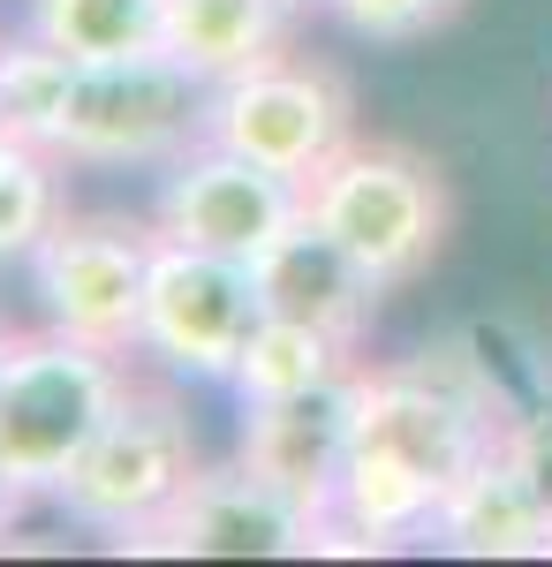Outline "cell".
I'll return each mask as SVG.
<instances>
[{
  "instance_id": "6da1fadb",
  "label": "cell",
  "mask_w": 552,
  "mask_h": 567,
  "mask_svg": "<svg viewBox=\"0 0 552 567\" xmlns=\"http://www.w3.org/2000/svg\"><path fill=\"white\" fill-rule=\"evenodd\" d=\"M122 401H129V371L114 349L76 341L61 326L16 333L8 379H0V470H8V484L23 499L61 492Z\"/></svg>"
},
{
  "instance_id": "9a60e30c",
  "label": "cell",
  "mask_w": 552,
  "mask_h": 567,
  "mask_svg": "<svg viewBox=\"0 0 552 567\" xmlns=\"http://www.w3.org/2000/svg\"><path fill=\"white\" fill-rule=\"evenodd\" d=\"M348 371H364L356 341H340V333H326V326H303V318L265 310V326L251 333V349H243V363H235L227 386L243 393V401H280V393L334 386V379H348Z\"/></svg>"
},
{
  "instance_id": "277c9868",
  "label": "cell",
  "mask_w": 552,
  "mask_h": 567,
  "mask_svg": "<svg viewBox=\"0 0 552 567\" xmlns=\"http://www.w3.org/2000/svg\"><path fill=\"white\" fill-rule=\"evenodd\" d=\"M213 122V84L182 69L174 53L144 61H91L76 76L69 122H61V159L84 167H174L190 144H205Z\"/></svg>"
},
{
  "instance_id": "ffe728a7",
  "label": "cell",
  "mask_w": 552,
  "mask_h": 567,
  "mask_svg": "<svg viewBox=\"0 0 552 567\" xmlns=\"http://www.w3.org/2000/svg\"><path fill=\"white\" fill-rule=\"evenodd\" d=\"M508 454L530 470V484L545 492V507H552V409H514L508 416Z\"/></svg>"
},
{
  "instance_id": "52a82bcc",
  "label": "cell",
  "mask_w": 552,
  "mask_h": 567,
  "mask_svg": "<svg viewBox=\"0 0 552 567\" xmlns=\"http://www.w3.org/2000/svg\"><path fill=\"white\" fill-rule=\"evenodd\" d=\"M152 258H160V227H136V219H61L31 250L45 326L129 355L144 341Z\"/></svg>"
},
{
  "instance_id": "7402d4cb",
  "label": "cell",
  "mask_w": 552,
  "mask_h": 567,
  "mask_svg": "<svg viewBox=\"0 0 552 567\" xmlns=\"http://www.w3.org/2000/svg\"><path fill=\"white\" fill-rule=\"evenodd\" d=\"M8 355H16V333L0 326V379H8Z\"/></svg>"
},
{
  "instance_id": "8992f818",
  "label": "cell",
  "mask_w": 552,
  "mask_h": 567,
  "mask_svg": "<svg viewBox=\"0 0 552 567\" xmlns=\"http://www.w3.org/2000/svg\"><path fill=\"white\" fill-rule=\"evenodd\" d=\"M257 326H265L257 265L160 235L152 288H144V341L136 349L160 355L182 379H235V363H243Z\"/></svg>"
},
{
  "instance_id": "9c48e42d",
  "label": "cell",
  "mask_w": 552,
  "mask_h": 567,
  "mask_svg": "<svg viewBox=\"0 0 552 567\" xmlns=\"http://www.w3.org/2000/svg\"><path fill=\"white\" fill-rule=\"evenodd\" d=\"M318 515H303L280 484H265L251 462L197 470L190 492L129 553H167V560H310L318 553Z\"/></svg>"
},
{
  "instance_id": "e0dca14e",
  "label": "cell",
  "mask_w": 552,
  "mask_h": 567,
  "mask_svg": "<svg viewBox=\"0 0 552 567\" xmlns=\"http://www.w3.org/2000/svg\"><path fill=\"white\" fill-rule=\"evenodd\" d=\"M31 31L76 61H144L167 53V0H31Z\"/></svg>"
},
{
  "instance_id": "ac0fdd59",
  "label": "cell",
  "mask_w": 552,
  "mask_h": 567,
  "mask_svg": "<svg viewBox=\"0 0 552 567\" xmlns=\"http://www.w3.org/2000/svg\"><path fill=\"white\" fill-rule=\"evenodd\" d=\"M53 227H61L53 152H31V144L0 136V258H31Z\"/></svg>"
},
{
  "instance_id": "5bb4252c",
  "label": "cell",
  "mask_w": 552,
  "mask_h": 567,
  "mask_svg": "<svg viewBox=\"0 0 552 567\" xmlns=\"http://www.w3.org/2000/svg\"><path fill=\"white\" fill-rule=\"evenodd\" d=\"M439 507H447V492L425 470H409L401 454H379V446H356L348 454V477H340V499H334V515L356 537H371L379 553H393L401 537L439 529Z\"/></svg>"
},
{
  "instance_id": "30bf717a",
  "label": "cell",
  "mask_w": 552,
  "mask_h": 567,
  "mask_svg": "<svg viewBox=\"0 0 552 567\" xmlns=\"http://www.w3.org/2000/svg\"><path fill=\"white\" fill-rule=\"evenodd\" d=\"M356 401H364V371L310 393H280V401H243L235 462H251L303 515L326 523L340 499V477H348V454H356Z\"/></svg>"
},
{
  "instance_id": "2e32d148",
  "label": "cell",
  "mask_w": 552,
  "mask_h": 567,
  "mask_svg": "<svg viewBox=\"0 0 552 567\" xmlns=\"http://www.w3.org/2000/svg\"><path fill=\"white\" fill-rule=\"evenodd\" d=\"M76 76H84V61L61 53L53 39H39V31L0 45V136L61 159V122H69Z\"/></svg>"
},
{
  "instance_id": "4fadbf2b",
  "label": "cell",
  "mask_w": 552,
  "mask_h": 567,
  "mask_svg": "<svg viewBox=\"0 0 552 567\" xmlns=\"http://www.w3.org/2000/svg\"><path fill=\"white\" fill-rule=\"evenodd\" d=\"M303 0H167V53L205 84H227L288 45V16Z\"/></svg>"
},
{
  "instance_id": "3957f363",
  "label": "cell",
  "mask_w": 552,
  "mask_h": 567,
  "mask_svg": "<svg viewBox=\"0 0 552 567\" xmlns=\"http://www.w3.org/2000/svg\"><path fill=\"white\" fill-rule=\"evenodd\" d=\"M205 462H197V432L174 409L167 393L129 386V401L106 416V432L84 446V462L69 470V484L53 492L69 523L99 529L114 545H136L144 529L167 515L174 499L190 492Z\"/></svg>"
},
{
  "instance_id": "8fae6325",
  "label": "cell",
  "mask_w": 552,
  "mask_h": 567,
  "mask_svg": "<svg viewBox=\"0 0 552 567\" xmlns=\"http://www.w3.org/2000/svg\"><path fill=\"white\" fill-rule=\"evenodd\" d=\"M257 288H265V310L303 318V326H326V333L356 341V349H364V333L379 318V296H386L379 272L356 258L340 235H326L310 213L257 258Z\"/></svg>"
},
{
  "instance_id": "5b68a950",
  "label": "cell",
  "mask_w": 552,
  "mask_h": 567,
  "mask_svg": "<svg viewBox=\"0 0 552 567\" xmlns=\"http://www.w3.org/2000/svg\"><path fill=\"white\" fill-rule=\"evenodd\" d=\"M213 144L243 152L273 175L310 182L334 152L356 144V99L326 61H296V53H273L243 76L213 84Z\"/></svg>"
},
{
  "instance_id": "44dd1931",
  "label": "cell",
  "mask_w": 552,
  "mask_h": 567,
  "mask_svg": "<svg viewBox=\"0 0 552 567\" xmlns=\"http://www.w3.org/2000/svg\"><path fill=\"white\" fill-rule=\"evenodd\" d=\"M16 499H23V492H16V484H8V470H0V523H8V507H16Z\"/></svg>"
},
{
  "instance_id": "7a4b0ae2",
  "label": "cell",
  "mask_w": 552,
  "mask_h": 567,
  "mask_svg": "<svg viewBox=\"0 0 552 567\" xmlns=\"http://www.w3.org/2000/svg\"><path fill=\"white\" fill-rule=\"evenodd\" d=\"M303 197H310V219L326 235H340L386 288L417 280L447 243V182H439L431 159L401 152V144H364L356 136L348 152H334L303 182Z\"/></svg>"
},
{
  "instance_id": "7c38bea8",
  "label": "cell",
  "mask_w": 552,
  "mask_h": 567,
  "mask_svg": "<svg viewBox=\"0 0 552 567\" xmlns=\"http://www.w3.org/2000/svg\"><path fill=\"white\" fill-rule=\"evenodd\" d=\"M431 537L462 560H552V507L530 484V470L508 454V439L447 492Z\"/></svg>"
},
{
  "instance_id": "ba28073f",
  "label": "cell",
  "mask_w": 552,
  "mask_h": 567,
  "mask_svg": "<svg viewBox=\"0 0 552 567\" xmlns=\"http://www.w3.org/2000/svg\"><path fill=\"white\" fill-rule=\"evenodd\" d=\"M310 213L296 175H273L227 144H190L167 167V189H160V235L174 243H197V250H219V258L257 265L296 219Z\"/></svg>"
},
{
  "instance_id": "d6986e66",
  "label": "cell",
  "mask_w": 552,
  "mask_h": 567,
  "mask_svg": "<svg viewBox=\"0 0 552 567\" xmlns=\"http://www.w3.org/2000/svg\"><path fill=\"white\" fill-rule=\"evenodd\" d=\"M469 0H334V16L348 31H364V39H425L439 23H454Z\"/></svg>"
}]
</instances>
